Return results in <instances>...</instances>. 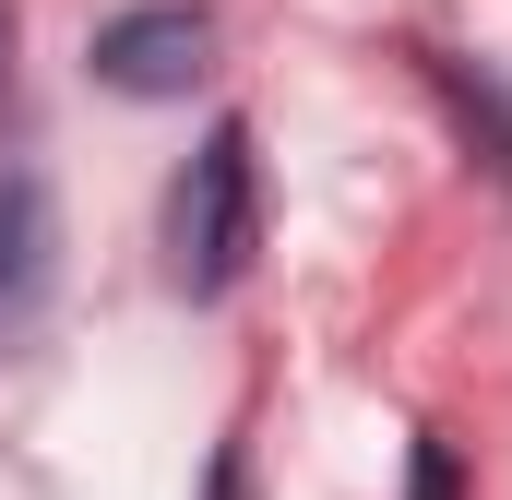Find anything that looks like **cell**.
Returning <instances> with one entry per match:
<instances>
[{
  "mask_svg": "<svg viewBox=\"0 0 512 500\" xmlns=\"http://www.w3.org/2000/svg\"><path fill=\"white\" fill-rule=\"evenodd\" d=\"M203 48H215V12H203V0H143L120 24H96L84 72H96L108 96H191Z\"/></svg>",
  "mask_w": 512,
  "mask_h": 500,
  "instance_id": "cell-2",
  "label": "cell"
},
{
  "mask_svg": "<svg viewBox=\"0 0 512 500\" xmlns=\"http://www.w3.org/2000/svg\"><path fill=\"white\" fill-rule=\"evenodd\" d=\"M417 72H429V96L453 108V131L477 143V167L512 191V84H501V72H477V60H453V48H417Z\"/></svg>",
  "mask_w": 512,
  "mask_h": 500,
  "instance_id": "cell-4",
  "label": "cell"
},
{
  "mask_svg": "<svg viewBox=\"0 0 512 500\" xmlns=\"http://www.w3.org/2000/svg\"><path fill=\"white\" fill-rule=\"evenodd\" d=\"M405 500H465V453H453L441 429H417V453H405Z\"/></svg>",
  "mask_w": 512,
  "mask_h": 500,
  "instance_id": "cell-5",
  "label": "cell"
},
{
  "mask_svg": "<svg viewBox=\"0 0 512 500\" xmlns=\"http://www.w3.org/2000/svg\"><path fill=\"white\" fill-rule=\"evenodd\" d=\"M251 250H262V143L227 108L203 131V155L179 167V191H167V286L179 298H227L251 274Z\"/></svg>",
  "mask_w": 512,
  "mask_h": 500,
  "instance_id": "cell-1",
  "label": "cell"
},
{
  "mask_svg": "<svg viewBox=\"0 0 512 500\" xmlns=\"http://www.w3.org/2000/svg\"><path fill=\"white\" fill-rule=\"evenodd\" d=\"M48 286H60V203L36 167H0V346L36 334Z\"/></svg>",
  "mask_w": 512,
  "mask_h": 500,
  "instance_id": "cell-3",
  "label": "cell"
},
{
  "mask_svg": "<svg viewBox=\"0 0 512 500\" xmlns=\"http://www.w3.org/2000/svg\"><path fill=\"white\" fill-rule=\"evenodd\" d=\"M0 84H12V12H0Z\"/></svg>",
  "mask_w": 512,
  "mask_h": 500,
  "instance_id": "cell-7",
  "label": "cell"
},
{
  "mask_svg": "<svg viewBox=\"0 0 512 500\" xmlns=\"http://www.w3.org/2000/svg\"><path fill=\"white\" fill-rule=\"evenodd\" d=\"M203 500H251V453H239V441L215 453V477H203Z\"/></svg>",
  "mask_w": 512,
  "mask_h": 500,
  "instance_id": "cell-6",
  "label": "cell"
}]
</instances>
